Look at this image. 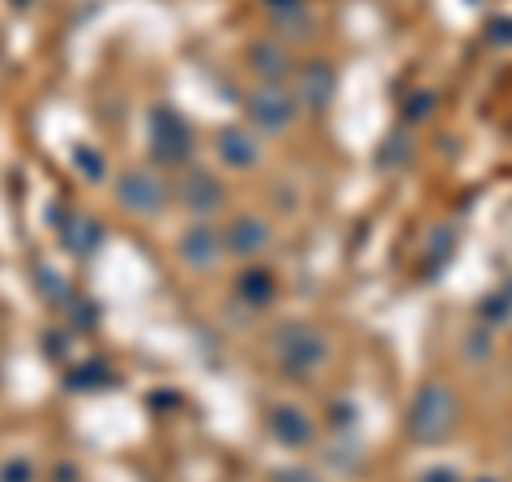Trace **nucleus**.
Wrapping results in <instances>:
<instances>
[{
  "mask_svg": "<svg viewBox=\"0 0 512 482\" xmlns=\"http://www.w3.org/2000/svg\"><path fill=\"white\" fill-rule=\"evenodd\" d=\"M453 427H457V397H453V389L440 384V380L423 384L419 397H414V410H410V436L423 440V444H436Z\"/></svg>",
  "mask_w": 512,
  "mask_h": 482,
  "instance_id": "1",
  "label": "nucleus"
},
{
  "mask_svg": "<svg viewBox=\"0 0 512 482\" xmlns=\"http://www.w3.org/2000/svg\"><path fill=\"white\" fill-rule=\"evenodd\" d=\"M325 355H329L325 337H320L316 329H308V325H291V329L278 333V363H282L286 376L308 380L316 367L325 363Z\"/></svg>",
  "mask_w": 512,
  "mask_h": 482,
  "instance_id": "2",
  "label": "nucleus"
},
{
  "mask_svg": "<svg viewBox=\"0 0 512 482\" xmlns=\"http://www.w3.org/2000/svg\"><path fill=\"white\" fill-rule=\"evenodd\" d=\"M248 116L261 133H282V128H291V120L299 116V99L282 82H265L248 94Z\"/></svg>",
  "mask_w": 512,
  "mask_h": 482,
  "instance_id": "3",
  "label": "nucleus"
},
{
  "mask_svg": "<svg viewBox=\"0 0 512 482\" xmlns=\"http://www.w3.org/2000/svg\"><path fill=\"white\" fill-rule=\"evenodd\" d=\"M150 124H154V158H158V163H167V167L184 163L188 150H192L188 124H184L180 116H175L171 107H158Z\"/></svg>",
  "mask_w": 512,
  "mask_h": 482,
  "instance_id": "4",
  "label": "nucleus"
},
{
  "mask_svg": "<svg viewBox=\"0 0 512 482\" xmlns=\"http://www.w3.org/2000/svg\"><path fill=\"white\" fill-rule=\"evenodd\" d=\"M116 201L133 214H158L167 201V188L158 184L150 171H124L120 184H116Z\"/></svg>",
  "mask_w": 512,
  "mask_h": 482,
  "instance_id": "5",
  "label": "nucleus"
},
{
  "mask_svg": "<svg viewBox=\"0 0 512 482\" xmlns=\"http://www.w3.org/2000/svg\"><path fill=\"white\" fill-rule=\"evenodd\" d=\"M180 201L192 214H214V210H222V184L210 171H188L180 184Z\"/></svg>",
  "mask_w": 512,
  "mask_h": 482,
  "instance_id": "6",
  "label": "nucleus"
},
{
  "mask_svg": "<svg viewBox=\"0 0 512 482\" xmlns=\"http://www.w3.org/2000/svg\"><path fill=\"white\" fill-rule=\"evenodd\" d=\"M222 235L210 231V227H192L184 239H180V261L188 269H214V261L222 256Z\"/></svg>",
  "mask_w": 512,
  "mask_h": 482,
  "instance_id": "7",
  "label": "nucleus"
},
{
  "mask_svg": "<svg viewBox=\"0 0 512 482\" xmlns=\"http://www.w3.org/2000/svg\"><path fill=\"white\" fill-rule=\"evenodd\" d=\"M222 239H227V252H235V256H256V252L269 244V227H265L261 218H252V214H239V218L227 222Z\"/></svg>",
  "mask_w": 512,
  "mask_h": 482,
  "instance_id": "8",
  "label": "nucleus"
},
{
  "mask_svg": "<svg viewBox=\"0 0 512 482\" xmlns=\"http://www.w3.org/2000/svg\"><path fill=\"white\" fill-rule=\"evenodd\" d=\"M218 158L231 171H248V167H256V158H261V146H256V137L244 133V128H222L218 133Z\"/></svg>",
  "mask_w": 512,
  "mask_h": 482,
  "instance_id": "9",
  "label": "nucleus"
},
{
  "mask_svg": "<svg viewBox=\"0 0 512 482\" xmlns=\"http://www.w3.org/2000/svg\"><path fill=\"white\" fill-rule=\"evenodd\" d=\"M329 94H333V69L329 64H303L299 77H295V99L303 107H325L329 103Z\"/></svg>",
  "mask_w": 512,
  "mask_h": 482,
  "instance_id": "10",
  "label": "nucleus"
},
{
  "mask_svg": "<svg viewBox=\"0 0 512 482\" xmlns=\"http://www.w3.org/2000/svg\"><path fill=\"white\" fill-rule=\"evenodd\" d=\"M269 431H274L282 444L303 448L312 440V419L299 406H274V410H269Z\"/></svg>",
  "mask_w": 512,
  "mask_h": 482,
  "instance_id": "11",
  "label": "nucleus"
},
{
  "mask_svg": "<svg viewBox=\"0 0 512 482\" xmlns=\"http://www.w3.org/2000/svg\"><path fill=\"white\" fill-rule=\"evenodd\" d=\"M248 60H252V69L261 73L265 82H282V77L291 73V56H286V47L274 43V39L252 43V47H248Z\"/></svg>",
  "mask_w": 512,
  "mask_h": 482,
  "instance_id": "12",
  "label": "nucleus"
},
{
  "mask_svg": "<svg viewBox=\"0 0 512 482\" xmlns=\"http://www.w3.org/2000/svg\"><path fill=\"white\" fill-rule=\"evenodd\" d=\"M60 235H64V248L82 256V252H90L94 244H99V222L86 218V214H73L69 222H64V231H60Z\"/></svg>",
  "mask_w": 512,
  "mask_h": 482,
  "instance_id": "13",
  "label": "nucleus"
},
{
  "mask_svg": "<svg viewBox=\"0 0 512 482\" xmlns=\"http://www.w3.org/2000/svg\"><path fill=\"white\" fill-rule=\"evenodd\" d=\"M235 291H239V299H248L252 308H261V303L274 299V278H269L265 269H244V273H239Z\"/></svg>",
  "mask_w": 512,
  "mask_h": 482,
  "instance_id": "14",
  "label": "nucleus"
},
{
  "mask_svg": "<svg viewBox=\"0 0 512 482\" xmlns=\"http://www.w3.org/2000/svg\"><path fill=\"white\" fill-rule=\"evenodd\" d=\"M77 167H82V175H90V180H99V175H103V158H99V150L77 146Z\"/></svg>",
  "mask_w": 512,
  "mask_h": 482,
  "instance_id": "15",
  "label": "nucleus"
},
{
  "mask_svg": "<svg viewBox=\"0 0 512 482\" xmlns=\"http://www.w3.org/2000/svg\"><path fill=\"white\" fill-rule=\"evenodd\" d=\"M0 482H30V465L26 461H9L5 470H0Z\"/></svg>",
  "mask_w": 512,
  "mask_h": 482,
  "instance_id": "16",
  "label": "nucleus"
},
{
  "mask_svg": "<svg viewBox=\"0 0 512 482\" xmlns=\"http://www.w3.org/2000/svg\"><path fill=\"white\" fill-rule=\"evenodd\" d=\"M448 478H453L448 470H436V474H431V482H448ZM423 482H427V478H423Z\"/></svg>",
  "mask_w": 512,
  "mask_h": 482,
  "instance_id": "17",
  "label": "nucleus"
}]
</instances>
